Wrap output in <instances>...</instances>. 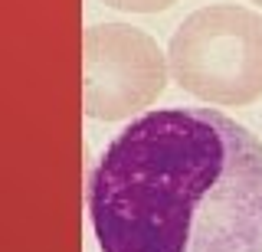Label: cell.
Masks as SVG:
<instances>
[{"label":"cell","instance_id":"cell-1","mask_svg":"<svg viewBox=\"0 0 262 252\" xmlns=\"http://www.w3.org/2000/svg\"><path fill=\"white\" fill-rule=\"evenodd\" d=\"M85 203L102 252H262V138L216 108L144 111Z\"/></svg>","mask_w":262,"mask_h":252}]
</instances>
